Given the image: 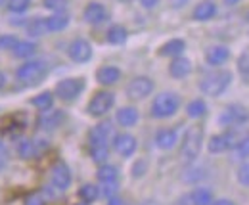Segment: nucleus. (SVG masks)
I'll use <instances>...</instances> for the list:
<instances>
[{
	"label": "nucleus",
	"mask_w": 249,
	"mask_h": 205,
	"mask_svg": "<svg viewBox=\"0 0 249 205\" xmlns=\"http://www.w3.org/2000/svg\"><path fill=\"white\" fill-rule=\"evenodd\" d=\"M186 113L188 117L192 119H199L207 113V104L203 100H192L186 106Z\"/></svg>",
	"instance_id": "cd10ccee"
},
{
	"label": "nucleus",
	"mask_w": 249,
	"mask_h": 205,
	"mask_svg": "<svg viewBox=\"0 0 249 205\" xmlns=\"http://www.w3.org/2000/svg\"><path fill=\"white\" fill-rule=\"evenodd\" d=\"M224 2H226V4H228V6H234V4H238V2H240V0H224Z\"/></svg>",
	"instance_id": "de8ad7c7"
},
{
	"label": "nucleus",
	"mask_w": 249,
	"mask_h": 205,
	"mask_svg": "<svg viewBox=\"0 0 249 205\" xmlns=\"http://www.w3.org/2000/svg\"><path fill=\"white\" fill-rule=\"evenodd\" d=\"M25 205H44V202H42V198H40L38 194H33V196H29V198H27Z\"/></svg>",
	"instance_id": "ea45409f"
},
{
	"label": "nucleus",
	"mask_w": 249,
	"mask_h": 205,
	"mask_svg": "<svg viewBox=\"0 0 249 205\" xmlns=\"http://www.w3.org/2000/svg\"><path fill=\"white\" fill-rule=\"evenodd\" d=\"M63 121H65V113H63L62 110H54V112L46 110V113L38 117L36 125H38V129H44V130H54V129L62 127Z\"/></svg>",
	"instance_id": "ddd939ff"
},
{
	"label": "nucleus",
	"mask_w": 249,
	"mask_h": 205,
	"mask_svg": "<svg viewBox=\"0 0 249 205\" xmlns=\"http://www.w3.org/2000/svg\"><path fill=\"white\" fill-rule=\"evenodd\" d=\"M67 54H69V58L73 59L75 63H87L89 59L92 58V46H90V42L85 40V38H75V40L69 44Z\"/></svg>",
	"instance_id": "1a4fd4ad"
},
{
	"label": "nucleus",
	"mask_w": 249,
	"mask_h": 205,
	"mask_svg": "<svg viewBox=\"0 0 249 205\" xmlns=\"http://www.w3.org/2000/svg\"><path fill=\"white\" fill-rule=\"evenodd\" d=\"M96 176H98V180H100L102 184H104V182H117L119 173H117V167H113V165H102V167L98 169Z\"/></svg>",
	"instance_id": "c85d7f7f"
},
{
	"label": "nucleus",
	"mask_w": 249,
	"mask_h": 205,
	"mask_svg": "<svg viewBox=\"0 0 249 205\" xmlns=\"http://www.w3.org/2000/svg\"><path fill=\"white\" fill-rule=\"evenodd\" d=\"M106 38H107V42H109V44L119 46V44H124V42H126L128 33H126V29H124L123 25H111V27L107 29Z\"/></svg>",
	"instance_id": "5701e85b"
},
{
	"label": "nucleus",
	"mask_w": 249,
	"mask_h": 205,
	"mask_svg": "<svg viewBox=\"0 0 249 205\" xmlns=\"http://www.w3.org/2000/svg\"><path fill=\"white\" fill-rule=\"evenodd\" d=\"M140 4L144 8H148V10H152V8H156L157 4H159V0H140Z\"/></svg>",
	"instance_id": "79ce46f5"
},
{
	"label": "nucleus",
	"mask_w": 249,
	"mask_h": 205,
	"mask_svg": "<svg viewBox=\"0 0 249 205\" xmlns=\"http://www.w3.org/2000/svg\"><path fill=\"white\" fill-rule=\"evenodd\" d=\"M31 0H8V10L14 14H23L25 10H29Z\"/></svg>",
	"instance_id": "72a5a7b5"
},
{
	"label": "nucleus",
	"mask_w": 249,
	"mask_h": 205,
	"mask_svg": "<svg viewBox=\"0 0 249 205\" xmlns=\"http://www.w3.org/2000/svg\"><path fill=\"white\" fill-rule=\"evenodd\" d=\"M238 71H240L242 75L249 77V48L248 50H244L242 56L238 58Z\"/></svg>",
	"instance_id": "f704fd0d"
},
{
	"label": "nucleus",
	"mask_w": 249,
	"mask_h": 205,
	"mask_svg": "<svg viewBox=\"0 0 249 205\" xmlns=\"http://www.w3.org/2000/svg\"><path fill=\"white\" fill-rule=\"evenodd\" d=\"M31 106H35L40 112L52 110V106H54V94L52 92H40L38 96L31 98Z\"/></svg>",
	"instance_id": "bb28decb"
},
{
	"label": "nucleus",
	"mask_w": 249,
	"mask_h": 205,
	"mask_svg": "<svg viewBox=\"0 0 249 205\" xmlns=\"http://www.w3.org/2000/svg\"><path fill=\"white\" fill-rule=\"evenodd\" d=\"M102 194H104L106 198H113V196L117 194V182H104Z\"/></svg>",
	"instance_id": "4c0bfd02"
},
{
	"label": "nucleus",
	"mask_w": 249,
	"mask_h": 205,
	"mask_svg": "<svg viewBox=\"0 0 249 205\" xmlns=\"http://www.w3.org/2000/svg\"><path fill=\"white\" fill-rule=\"evenodd\" d=\"M83 18H85V21L90 23V25H100V23L107 21L109 12H107V8H106L104 4H100V2H90V4H87V8L83 10Z\"/></svg>",
	"instance_id": "9d476101"
},
{
	"label": "nucleus",
	"mask_w": 249,
	"mask_h": 205,
	"mask_svg": "<svg viewBox=\"0 0 249 205\" xmlns=\"http://www.w3.org/2000/svg\"><path fill=\"white\" fill-rule=\"evenodd\" d=\"M123 2H128V0H123Z\"/></svg>",
	"instance_id": "864d4df0"
},
{
	"label": "nucleus",
	"mask_w": 249,
	"mask_h": 205,
	"mask_svg": "<svg viewBox=\"0 0 249 205\" xmlns=\"http://www.w3.org/2000/svg\"><path fill=\"white\" fill-rule=\"evenodd\" d=\"M180 108V98L175 92H161L156 96L152 104V117L156 119H167L173 117Z\"/></svg>",
	"instance_id": "20e7f679"
},
{
	"label": "nucleus",
	"mask_w": 249,
	"mask_h": 205,
	"mask_svg": "<svg viewBox=\"0 0 249 205\" xmlns=\"http://www.w3.org/2000/svg\"><path fill=\"white\" fill-rule=\"evenodd\" d=\"M142 205H157V204H154V202H146V204H142Z\"/></svg>",
	"instance_id": "09e8293b"
},
{
	"label": "nucleus",
	"mask_w": 249,
	"mask_h": 205,
	"mask_svg": "<svg viewBox=\"0 0 249 205\" xmlns=\"http://www.w3.org/2000/svg\"><path fill=\"white\" fill-rule=\"evenodd\" d=\"M136 138L132 136V134H117L115 138H113V148H115V151L119 153V155H123V157H130L134 151H136Z\"/></svg>",
	"instance_id": "4468645a"
},
{
	"label": "nucleus",
	"mask_w": 249,
	"mask_h": 205,
	"mask_svg": "<svg viewBox=\"0 0 249 205\" xmlns=\"http://www.w3.org/2000/svg\"><path fill=\"white\" fill-rule=\"evenodd\" d=\"M230 83H232V73L230 71H213V73L205 75L199 81V90L205 96L217 98V96H220L226 88L230 87Z\"/></svg>",
	"instance_id": "f03ea898"
},
{
	"label": "nucleus",
	"mask_w": 249,
	"mask_h": 205,
	"mask_svg": "<svg viewBox=\"0 0 249 205\" xmlns=\"http://www.w3.org/2000/svg\"><path fill=\"white\" fill-rule=\"evenodd\" d=\"M234 153H236L238 159H246V157H249V136H246V138H242V140L236 142Z\"/></svg>",
	"instance_id": "473e14b6"
},
{
	"label": "nucleus",
	"mask_w": 249,
	"mask_h": 205,
	"mask_svg": "<svg viewBox=\"0 0 249 205\" xmlns=\"http://www.w3.org/2000/svg\"><path fill=\"white\" fill-rule=\"evenodd\" d=\"M232 146H236V142H234V134H232V132L215 134V136L209 138V144H207V148H209L211 153H222V151L230 149Z\"/></svg>",
	"instance_id": "2eb2a0df"
},
{
	"label": "nucleus",
	"mask_w": 249,
	"mask_h": 205,
	"mask_svg": "<svg viewBox=\"0 0 249 205\" xmlns=\"http://www.w3.org/2000/svg\"><path fill=\"white\" fill-rule=\"evenodd\" d=\"M6 161H8V151H6V148L0 144V169L6 165Z\"/></svg>",
	"instance_id": "a19ab883"
},
{
	"label": "nucleus",
	"mask_w": 249,
	"mask_h": 205,
	"mask_svg": "<svg viewBox=\"0 0 249 205\" xmlns=\"http://www.w3.org/2000/svg\"><path fill=\"white\" fill-rule=\"evenodd\" d=\"M87 83L83 77H73V79H63L56 85V96L60 100L65 102H71V100H77L81 96V92L85 90Z\"/></svg>",
	"instance_id": "423d86ee"
},
{
	"label": "nucleus",
	"mask_w": 249,
	"mask_h": 205,
	"mask_svg": "<svg viewBox=\"0 0 249 205\" xmlns=\"http://www.w3.org/2000/svg\"><path fill=\"white\" fill-rule=\"evenodd\" d=\"M46 21V29L50 31H63L69 25V16L67 14H54L52 18H44Z\"/></svg>",
	"instance_id": "393cba45"
},
{
	"label": "nucleus",
	"mask_w": 249,
	"mask_h": 205,
	"mask_svg": "<svg viewBox=\"0 0 249 205\" xmlns=\"http://www.w3.org/2000/svg\"><path fill=\"white\" fill-rule=\"evenodd\" d=\"M154 87L156 85H154V81L150 77H144V75L134 77L126 85V96L130 100H142V98H146V96H150L154 92Z\"/></svg>",
	"instance_id": "0eeeda50"
},
{
	"label": "nucleus",
	"mask_w": 249,
	"mask_h": 205,
	"mask_svg": "<svg viewBox=\"0 0 249 205\" xmlns=\"http://www.w3.org/2000/svg\"><path fill=\"white\" fill-rule=\"evenodd\" d=\"M169 73L175 79H184L192 73V61L188 58H182V56H177L169 65Z\"/></svg>",
	"instance_id": "6ab92c4d"
},
{
	"label": "nucleus",
	"mask_w": 249,
	"mask_h": 205,
	"mask_svg": "<svg viewBox=\"0 0 249 205\" xmlns=\"http://www.w3.org/2000/svg\"><path fill=\"white\" fill-rule=\"evenodd\" d=\"M230 58V50L226 46H209L205 50V61L209 65H222Z\"/></svg>",
	"instance_id": "aec40b11"
},
{
	"label": "nucleus",
	"mask_w": 249,
	"mask_h": 205,
	"mask_svg": "<svg viewBox=\"0 0 249 205\" xmlns=\"http://www.w3.org/2000/svg\"><path fill=\"white\" fill-rule=\"evenodd\" d=\"M248 21H249V12H248Z\"/></svg>",
	"instance_id": "603ef678"
},
{
	"label": "nucleus",
	"mask_w": 249,
	"mask_h": 205,
	"mask_svg": "<svg viewBox=\"0 0 249 205\" xmlns=\"http://www.w3.org/2000/svg\"><path fill=\"white\" fill-rule=\"evenodd\" d=\"M177 140H178V134H177L175 129H161V130H157L156 144L159 149H171V148H175Z\"/></svg>",
	"instance_id": "412c9836"
},
{
	"label": "nucleus",
	"mask_w": 249,
	"mask_h": 205,
	"mask_svg": "<svg viewBox=\"0 0 249 205\" xmlns=\"http://www.w3.org/2000/svg\"><path fill=\"white\" fill-rule=\"evenodd\" d=\"M248 119H249V113L244 106L232 104V106H228V108L220 113L218 121H220V125H224V127H238V125H244Z\"/></svg>",
	"instance_id": "6e6552de"
},
{
	"label": "nucleus",
	"mask_w": 249,
	"mask_h": 205,
	"mask_svg": "<svg viewBox=\"0 0 249 205\" xmlns=\"http://www.w3.org/2000/svg\"><path fill=\"white\" fill-rule=\"evenodd\" d=\"M98 196H100V190H98L94 184H85V186L79 188V198H81L85 204H92V202H96Z\"/></svg>",
	"instance_id": "c756f323"
},
{
	"label": "nucleus",
	"mask_w": 249,
	"mask_h": 205,
	"mask_svg": "<svg viewBox=\"0 0 249 205\" xmlns=\"http://www.w3.org/2000/svg\"><path fill=\"white\" fill-rule=\"evenodd\" d=\"M27 33H29L31 37H42V35H46V33H48V29H46V21H44L42 18L31 19L29 25H27Z\"/></svg>",
	"instance_id": "7c9ffc66"
},
{
	"label": "nucleus",
	"mask_w": 249,
	"mask_h": 205,
	"mask_svg": "<svg viewBox=\"0 0 249 205\" xmlns=\"http://www.w3.org/2000/svg\"><path fill=\"white\" fill-rule=\"evenodd\" d=\"M2 4H4V0H0V6H2Z\"/></svg>",
	"instance_id": "3c124183"
},
{
	"label": "nucleus",
	"mask_w": 249,
	"mask_h": 205,
	"mask_svg": "<svg viewBox=\"0 0 249 205\" xmlns=\"http://www.w3.org/2000/svg\"><path fill=\"white\" fill-rule=\"evenodd\" d=\"M238 182L242 184V186H248L249 188V163H244L240 169H238Z\"/></svg>",
	"instance_id": "e433bc0d"
},
{
	"label": "nucleus",
	"mask_w": 249,
	"mask_h": 205,
	"mask_svg": "<svg viewBox=\"0 0 249 205\" xmlns=\"http://www.w3.org/2000/svg\"><path fill=\"white\" fill-rule=\"evenodd\" d=\"M46 149H48V142L46 140H40V138L38 140H21L18 144V153L23 159H33L35 155H40Z\"/></svg>",
	"instance_id": "9b49d317"
},
{
	"label": "nucleus",
	"mask_w": 249,
	"mask_h": 205,
	"mask_svg": "<svg viewBox=\"0 0 249 205\" xmlns=\"http://www.w3.org/2000/svg\"><path fill=\"white\" fill-rule=\"evenodd\" d=\"M211 205H236V204L232 200H224L222 198V200H217V202H211Z\"/></svg>",
	"instance_id": "37998d69"
},
{
	"label": "nucleus",
	"mask_w": 249,
	"mask_h": 205,
	"mask_svg": "<svg viewBox=\"0 0 249 205\" xmlns=\"http://www.w3.org/2000/svg\"><path fill=\"white\" fill-rule=\"evenodd\" d=\"M46 75H48V65L44 61H27L19 65L16 71V79L25 87H35L42 83Z\"/></svg>",
	"instance_id": "f257e3e1"
},
{
	"label": "nucleus",
	"mask_w": 249,
	"mask_h": 205,
	"mask_svg": "<svg viewBox=\"0 0 249 205\" xmlns=\"http://www.w3.org/2000/svg\"><path fill=\"white\" fill-rule=\"evenodd\" d=\"M107 205H124V202L113 196V198H109V204H107Z\"/></svg>",
	"instance_id": "a18cd8bd"
},
{
	"label": "nucleus",
	"mask_w": 249,
	"mask_h": 205,
	"mask_svg": "<svg viewBox=\"0 0 249 205\" xmlns=\"http://www.w3.org/2000/svg\"><path fill=\"white\" fill-rule=\"evenodd\" d=\"M201 146H203V127L194 125L186 130L184 140H182V148H180L182 159L188 161V163L196 161L199 151H201Z\"/></svg>",
	"instance_id": "7ed1b4c3"
},
{
	"label": "nucleus",
	"mask_w": 249,
	"mask_h": 205,
	"mask_svg": "<svg viewBox=\"0 0 249 205\" xmlns=\"http://www.w3.org/2000/svg\"><path fill=\"white\" fill-rule=\"evenodd\" d=\"M113 104H115V96L111 92H107V90H100V92L94 94L92 100L89 102L87 112L92 117H104L113 108Z\"/></svg>",
	"instance_id": "39448f33"
},
{
	"label": "nucleus",
	"mask_w": 249,
	"mask_h": 205,
	"mask_svg": "<svg viewBox=\"0 0 249 205\" xmlns=\"http://www.w3.org/2000/svg\"><path fill=\"white\" fill-rule=\"evenodd\" d=\"M18 38L14 35H0V50H14Z\"/></svg>",
	"instance_id": "c9c22d12"
},
{
	"label": "nucleus",
	"mask_w": 249,
	"mask_h": 205,
	"mask_svg": "<svg viewBox=\"0 0 249 205\" xmlns=\"http://www.w3.org/2000/svg\"><path fill=\"white\" fill-rule=\"evenodd\" d=\"M117 123L121 125V127H132V125H136L138 123V110L136 108H121L119 112H117Z\"/></svg>",
	"instance_id": "4be33fe9"
},
{
	"label": "nucleus",
	"mask_w": 249,
	"mask_h": 205,
	"mask_svg": "<svg viewBox=\"0 0 249 205\" xmlns=\"http://www.w3.org/2000/svg\"><path fill=\"white\" fill-rule=\"evenodd\" d=\"M144 173H146V161H138L132 167V175H134V178H138V176H142Z\"/></svg>",
	"instance_id": "58836bf2"
},
{
	"label": "nucleus",
	"mask_w": 249,
	"mask_h": 205,
	"mask_svg": "<svg viewBox=\"0 0 249 205\" xmlns=\"http://www.w3.org/2000/svg\"><path fill=\"white\" fill-rule=\"evenodd\" d=\"M36 44L35 42H29V40H18V44L14 46V56L16 58H31V56H35L36 54Z\"/></svg>",
	"instance_id": "b1692460"
},
{
	"label": "nucleus",
	"mask_w": 249,
	"mask_h": 205,
	"mask_svg": "<svg viewBox=\"0 0 249 205\" xmlns=\"http://www.w3.org/2000/svg\"><path fill=\"white\" fill-rule=\"evenodd\" d=\"M44 8L54 12V14H63L67 10V0H42Z\"/></svg>",
	"instance_id": "2f4dec72"
},
{
	"label": "nucleus",
	"mask_w": 249,
	"mask_h": 205,
	"mask_svg": "<svg viewBox=\"0 0 249 205\" xmlns=\"http://www.w3.org/2000/svg\"><path fill=\"white\" fill-rule=\"evenodd\" d=\"M4 87H6V75L0 71V90H2Z\"/></svg>",
	"instance_id": "49530a36"
},
{
	"label": "nucleus",
	"mask_w": 249,
	"mask_h": 205,
	"mask_svg": "<svg viewBox=\"0 0 249 205\" xmlns=\"http://www.w3.org/2000/svg\"><path fill=\"white\" fill-rule=\"evenodd\" d=\"M77 205H89V204H85V202H83V204H77Z\"/></svg>",
	"instance_id": "8fccbe9b"
},
{
	"label": "nucleus",
	"mask_w": 249,
	"mask_h": 205,
	"mask_svg": "<svg viewBox=\"0 0 249 205\" xmlns=\"http://www.w3.org/2000/svg\"><path fill=\"white\" fill-rule=\"evenodd\" d=\"M184 50H186V42L182 38H171L165 44H161L157 54L163 58H177V56H182Z\"/></svg>",
	"instance_id": "f3484780"
},
{
	"label": "nucleus",
	"mask_w": 249,
	"mask_h": 205,
	"mask_svg": "<svg viewBox=\"0 0 249 205\" xmlns=\"http://www.w3.org/2000/svg\"><path fill=\"white\" fill-rule=\"evenodd\" d=\"M50 178H52V184L58 188V190H67L69 184H71V169L63 163V161H58L54 167H52V173H50Z\"/></svg>",
	"instance_id": "f8f14e48"
},
{
	"label": "nucleus",
	"mask_w": 249,
	"mask_h": 205,
	"mask_svg": "<svg viewBox=\"0 0 249 205\" xmlns=\"http://www.w3.org/2000/svg\"><path fill=\"white\" fill-rule=\"evenodd\" d=\"M121 79V69L115 65H104L96 71V81L104 87H111Z\"/></svg>",
	"instance_id": "dca6fc26"
},
{
	"label": "nucleus",
	"mask_w": 249,
	"mask_h": 205,
	"mask_svg": "<svg viewBox=\"0 0 249 205\" xmlns=\"http://www.w3.org/2000/svg\"><path fill=\"white\" fill-rule=\"evenodd\" d=\"M171 4H173L175 8H182L184 4H188V0H171Z\"/></svg>",
	"instance_id": "c03bdc74"
},
{
	"label": "nucleus",
	"mask_w": 249,
	"mask_h": 205,
	"mask_svg": "<svg viewBox=\"0 0 249 205\" xmlns=\"http://www.w3.org/2000/svg\"><path fill=\"white\" fill-rule=\"evenodd\" d=\"M188 200L192 202V205H211L213 194H211L207 188H196V190L188 196Z\"/></svg>",
	"instance_id": "a878e982"
},
{
	"label": "nucleus",
	"mask_w": 249,
	"mask_h": 205,
	"mask_svg": "<svg viewBox=\"0 0 249 205\" xmlns=\"http://www.w3.org/2000/svg\"><path fill=\"white\" fill-rule=\"evenodd\" d=\"M217 14V4L213 0H203L194 8V19L196 21H209Z\"/></svg>",
	"instance_id": "a211bd4d"
}]
</instances>
